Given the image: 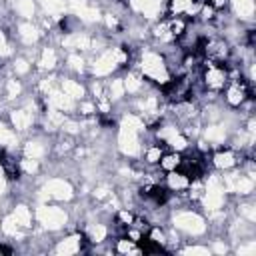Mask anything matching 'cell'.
Returning <instances> with one entry per match:
<instances>
[{
	"instance_id": "obj_1",
	"label": "cell",
	"mask_w": 256,
	"mask_h": 256,
	"mask_svg": "<svg viewBox=\"0 0 256 256\" xmlns=\"http://www.w3.org/2000/svg\"><path fill=\"white\" fill-rule=\"evenodd\" d=\"M202 82H204L206 90H210V92H220V90H224V86L228 84V68L222 66V64L204 60Z\"/></svg>"
},
{
	"instance_id": "obj_2",
	"label": "cell",
	"mask_w": 256,
	"mask_h": 256,
	"mask_svg": "<svg viewBox=\"0 0 256 256\" xmlns=\"http://www.w3.org/2000/svg\"><path fill=\"white\" fill-rule=\"evenodd\" d=\"M202 54L206 60L210 62H226L230 58V46L224 38H210V40H202V46H200Z\"/></svg>"
},
{
	"instance_id": "obj_3",
	"label": "cell",
	"mask_w": 256,
	"mask_h": 256,
	"mask_svg": "<svg viewBox=\"0 0 256 256\" xmlns=\"http://www.w3.org/2000/svg\"><path fill=\"white\" fill-rule=\"evenodd\" d=\"M226 102L230 104V106H242L244 102H246V98L250 96V88H248V84H246V80L244 78H236V80H228V84H226Z\"/></svg>"
},
{
	"instance_id": "obj_4",
	"label": "cell",
	"mask_w": 256,
	"mask_h": 256,
	"mask_svg": "<svg viewBox=\"0 0 256 256\" xmlns=\"http://www.w3.org/2000/svg\"><path fill=\"white\" fill-rule=\"evenodd\" d=\"M190 182H192V180H190L182 170H172V172H168V176H166V186H168V190H172V192L188 190Z\"/></svg>"
},
{
	"instance_id": "obj_5",
	"label": "cell",
	"mask_w": 256,
	"mask_h": 256,
	"mask_svg": "<svg viewBox=\"0 0 256 256\" xmlns=\"http://www.w3.org/2000/svg\"><path fill=\"white\" fill-rule=\"evenodd\" d=\"M140 194H142L144 198L154 200L156 204H160V202H164V200H166L168 190H166L164 186L156 184V182H148V184H142V186H140Z\"/></svg>"
},
{
	"instance_id": "obj_6",
	"label": "cell",
	"mask_w": 256,
	"mask_h": 256,
	"mask_svg": "<svg viewBox=\"0 0 256 256\" xmlns=\"http://www.w3.org/2000/svg\"><path fill=\"white\" fill-rule=\"evenodd\" d=\"M166 26H168V32H170L172 40H178L184 34V30L188 28V20L182 18V16H172V18L166 20Z\"/></svg>"
},
{
	"instance_id": "obj_7",
	"label": "cell",
	"mask_w": 256,
	"mask_h": 256,
	"mask_svg": "<svg viewBox=\"0 0 256 256\" xmlns=\"http://www.w3.org/2000/svg\"><path fill=\"white\" fill-rule=\"evenodd\" d=\"M236 162H238V160H236L234 152L228 150V148H226V150H220V152L214 154V166L220 168V170H228V168H232Z\"/></svg>"
},
{
	"instance_id": "obj_8",
	"label": "cell",
	"mask_w": 256,
	"mask_h": 256,
	"mask_svg": "<svg viewBox=\"0 0 256 256\" xmlns=\"http://www.w3.org/2000/svg\"><path fill=\"white\" fill-rule=\"evenodd\" d=\"M180 158H182L180 152H168V154H162V156H160L158 164H160V168H162L164 172H172V170H178Z\"/></svg>"
},
{
	"instance_id": "obj_9",
	"label": "cell",
	"mask_w": 256,
	"mask_h": 256,
	"mask_svg": "<svg viewBox=\"0 0 256 256\" xmlns=\"http://www.w3.org/2000/svg\"><path fill=\"white\" fill-rule=\"evenodd\" d=\"M116 252H122V254H140L142 248H138L136 242H132L130 238H120V240H116Z\"/></svg>"
},
{
	"instance_id": "obj_10",
	"label": "cell",
	"mask_w": 256,
	"mask_h": 256,
	"mask_svg": "<svg viewBox=\"0 0 256 256\" xmlns=\"http://www.w3.org/2000/svg\"><path fill=\"white\" fill-rule=\"evenodd\" d=\"M166 144H168L170 148H174L176 152H182V150L188 146V140H186V138H184L180 132H174L170 138H166Z\"/></svg>"
},
{
	"instance_id": "obj_11",
	"label": "cell",
	"mask_w": 256,
	"mask_h": 256,
	"mask_svg": "<svg viewBox=\"0 0 256 256\" xmlns=\"http://www.w3.org/2000/svg\"><path fill=\"white\" fill-rule=\"evenodd\" d=\"M164 154V150H162V146L160 144H154V146H150L148 150H146V162L148 164H158V160H160V156Z\"/></svg>"
},
{
	"instance_id": "obj_12",
	"label": "cell",
	"mask_w": 256,
	"mask_h": 256,
	"mask_svg": "<svg viewBox=\"0 0 256 256\" xmlns=\"http://www.w3.org/2000/svg\"><path fill=\"white\" fill-rule=\"evenodd\" d=\"M148 240H150V242H154V244H156V246H160V248L166 244V236H164V232H162L160 228H156V226H154V228H150Z\"/></svg>"
},
{
	"instance_id": "obj_13",
	"label": "cell",
	"mask_w": 256,
	"mask_h": 256,
	"mask_svg": "<svg viewBox=\"0 0 256 256\" xmlns=\"http://www.w3.org/2000/svg\"><path fill=\"white\" fill-rule=\"evenodd\" d=\"M134 218H136V216H134L130 210H118V212H116V220H118L120 224H124V226H130V224L134 222Z\"/></svg>"
},
{
	"instance_id": "obj_14",
	"label": "cell",
	"mask_w": 256,
	"mask_h": 256,
	"mask_svg": "<svg viewBox=\"0 0 256 256\" xmlns=\"http://www.w3.org/2000/svg\"><path fill=\"white\" fill-rule=\"evenodd\" d=\"M214 12H216V10H214V8H212L208 2H204V4L200 6V10H198V14H200V18H202L204 22L212 20V18H214Z\"/></svg>"
},
{
	"instance_id": "obj_15",
	"label": "cell",
	"mask_w": 256,
	"mask_h": 256,
	"mask_svg": "<svg viewBox=\"0 0 256 256\" xmlns=\"http://www.w3.org/2000/svg\"><path fill=\"white\" fill-rule=\"evenodd\" d=\"M208 4H210L214 10H220V8H224V6L228 4V0H208Z\"/></svg>"
}]
</instances>
